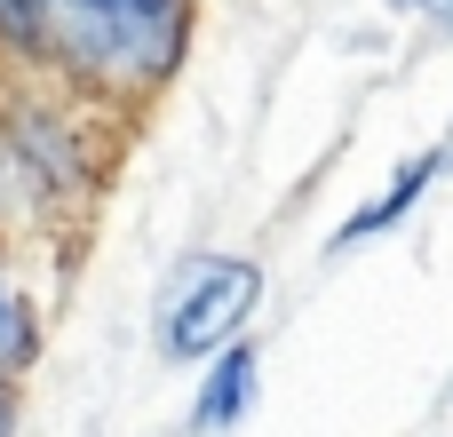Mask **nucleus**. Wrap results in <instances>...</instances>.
Masks as SVG:
<instances>
[{"instance_id":"obj_1","label":"nucleus","mask_w":453,"mask_h":437,"mask_svg":"<svg viewBox=\"0 0 453 437\" xmlns=\"http://www.w3.org/2000/svg\"><path fill=\"white\" fill-rule=\"evenodd\" d=\"M32 32H48V48L96 80L159 88L183 56L191 0H32Z\"/></svg>"},{"instance_id":"obj_2","label":"nucleus","mask_w":453,"mask_h":437,"mask_svg":"<svg viewBox=\"0 0 453 437\" xmlns=\"http://www.w3.org/2000/svg\"><path fill=\"white\" fill-rule=\"evenodd\" d=\"M255 303H263V263H247V255H199L167 287V303H159V350L183 358V366L215 358L231 342H247Z\"/></svg>"},{"instance_id":"obj_3","label":"nucleus","mask_w":453,"mask_h":437,"mask_svg":"<svg viewBox=\"0 0 453 437\" xmlns=\"http://www.w3.org/2000/svg\"><path fill=\"white\" fill-rule=\"evenodd\" d=\"M446 175H453V135H446V143H430V151H414V159H406V167H398V175H390V183H382V191H374L342 231H334V247H366V239L398 231V223L422 207V191H430V183H446Z\"/></svg>"},{"instance_id":"obj_4","label":"nucleus","mask_w":453,"mask_h":437,"mask_svg":"<svg viewBox=\"0 0 453 437\" xmlns=\"http://www.w3.org/2000/svg\"><path fill=\"white\" fill-rule=\"evenodd\" d=\"M255 390H263V358H255V342L215 350V358H207V382H199V398H191V430H199V437L239 430V422L255 414Z\"/></svg>"},{"instance_id":"obj_5","label":"nucleus","mask_w":453,"mask_h":437,"mask_svg":"<svg viewBox=\"0 0 453 437\" xmlns=\"http://www.w3.org/2000/svg\"><path fill=\"white\" fill-rule=\"evenodd\" d=\"M32 358H40V318H32V303L0 279V382H8V374H24Z\"/></svg>"},{"instance_id":"obj_6","label":"nucleus","mask_w":453,"mask_h":437,"mask_svg":"<svg viewBox=\"0 0 453 437\" xmlns=\"http://www.w3.org/2000/svg\"><path fill=\"white\" fill-rule=\"evenodd\" d=\"M390 8H406V16H422V24H438L453 40V0H390Z\"/></svg>"},{"instance_id":"obj_7","label":"nucleus","mask_w":453,"mask_h":437,"mask_svg":"<svg viewBox=\"0 0 453 437\" xmlns=\"http://www.w3.org/2000/svg\"><path fill=\"white\" fill-rule=\"evenodd\" d=\"M0 32H32V0H0Z\"/></svg>"},{"instance_id":"obj_8","label":"nucleus","mask_w":453,"mask_h":437,"mask_svg":"<svg viewBox=\"0 0 453 437\" xmlns=\"http://www.w3.org/2000/svg\"><path fill=\"white\" fill-rule=\"evenodd\" d=\"M0 437H8V390H0Z\"/></svg>"}]
</instances>
